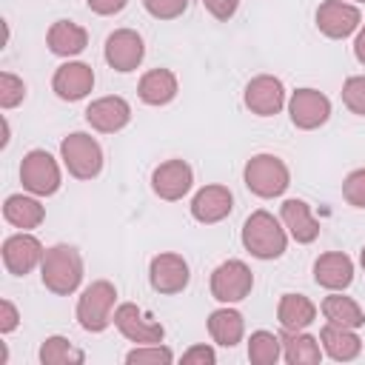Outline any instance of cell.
I'll return each instance as SVG.
<instances>
[{
    "instance_id": "obj_1",
    "label": "cell",
    "mask_w": 365,
    "mask_h": 365,
    "mask_svg": "<svg viewBox=\"0 0 365 365\" xmlns=\"http://www.w3.org/2000/svg\"><path fill=\"white\" fill-rule=\"evenodd\" d=\"M40 279L43 285L57 294V297H68L77 291V285L83 282V257L74 245H51L43 254L40 262Z\"/></svg>"
},
{
    "instance_id": "obj_2",
    "label": "cell",
    "mask_w": 365,
    "mask_h": 365,
    "mask_svg": "<svg viewBox=\"0 0 365 365\" xmlns=\"http://www.w3.org/2000/svg\"><path fill=\"white\" fill-rule=\"evenodd\" d=\"M242 245L257 259H277L285 254L288 237H285L282 222L271 211L259 208V211L248 214V220L242 225Z\"/></svg>"
},
{
    "instance_id": "obj_3",
    "label": "cell",
    "mask_w": 365,
    "mask_h": 365,
    "mask_svg": "<svg viewBox=\"0 0 365 365\" xmlns=\"http://www.w3.org/2000/svg\"><path fill=\"white\" fill-rule=\"evenodd\" d=\"M114 302H117V288L108 279H94L91 285H86L80 299H77V322H80V328L91 331V334L106 331L114 322V317H111Z\"/></svg>"
},
{
    "instance_id": "obj_4",
    "label": "cell",
    "mask_w": 365,
    "mask_h": 365,
    "mask_svg": "<svg viewBox=\"0 0 365 365\" xmlns=\"http://www.w3.org/2000/svg\"><path fill=\"white\" fill-rule=\"evenodd\" d=\"M242 180H245V188H248L251 194L262 197V200L279 197V194L291 185L288 165H285L277 154H254V157L245 163Z\"/></svg>"
},
{
    "instance_id": "obj_5",
    "label": "cell",
    "mask_w": 365,
    "mask_h": 365,
    "mask_svg": "<svg viewBox=\"0 0 365 365\" xmlns=\"http://www.w3.org/2000/svg\"><path fill=\"white\" fill-rule=\"evenodd\" d=\"M60 157H63V165L68 168V174L77 177V180H94L103 168L100 143L91 134H83V131H74V134L63 137Z\"/></svg>"
},
{
    "instance_id": "obj_6",
    "label": "cell",
    "mask_w": 365,
    "mask_h": 365,
    "mask_svg": "<svg viewBox=\"0 0 365 365\" xmlns=\"http://www.w3.org/2000/svg\"><path fill=\"white\" fill-rule=\"evenodd\" d=\"M251 288H254V274L242 259H225L211 271V297L222 305L245 299Z\"/></svg>"
},
{
    "instance_id": "obj_7",
    "label": "cell",
    "mask_w": 365,
    "mask_h": 365,
    "mask_svg": "<svg viewBox=\"0 0 365 365\" xmlns=\"http://www.w3.org/2000/svg\"><path fill=\"white\" fill-rule=\"evenodd\" d=\"M20 182H23L26 191H31L37 197L57 194V188H60V165H57V160L43 148L29 151L23 157V163H20Z\"/></svg>"
},
{
    "instance_id": "obj_8",
    "label": "cell",
    "mask_w": 365,
    "mask_h": 365,
    "mask_svg": "<svg viewBox=\"0 0 365 365\" xmlns=\"http://www.w3.org/2000/svg\"><path fill=\"white\" fill-rule=\"evenodd\" d=\"M291 123L302 131H314L331 117V100L317 88H297L288 100Z\"/></svg>"
},
{
    "instance_id": "obj_9",
    "label": "cell",
    "mask_w": 365,
    "mask_h": 365,
    "mask_svg": "<svg viewBox=\"0 0 365 365\" xmlns=\"http://www.w3.org/2000/svg\"><path fill=\"white\" fill-rule=\"evenodd\" d=\"M103 57L106 63L114 68V71H134L143 57H145V46H143V37L134 31V29H117L106 37V48H103Z\"/></svg>"
},
{
    "instance_id": "obj_10",
    "label": "cell",
    "mask_w": 365,
    "mask_h": 365,
    "mask_svg": "<svg viewBox=\"0 0 365 365\" xmlns=\"http://www.w3.org/2000/svg\"><path fill=\"white\" fill-rule=\"evenodd\" d=\"M114 325L117 331L134 342V345H151V342H163L165 336V328L154 319H148L134 302H123L114 308Z\"/></svg>"
},
{
    "instance_id": "obj_11",
    "label": "cell",
    "mask_w": 365,
    "mask_h": 365,
    "mask_svg": "<svg viewBox=\"0 0 365 365\" xmlns=\"http://www.w3.org/2000/svg\"><path fill=\"white\" fill-rule=\"evenodd\" d=\"M359 23H362L359 9L345 0H325L317 9V29L331 40H342V37L354 34L359 29Z\"/></svg>"
},
{
    "instance_id": "obj_12",
    "label": "cell",
    "mask_w": 365,
    "mask_h": 365,
    "mask_svg": "<svg viewBox=\"0 0 365 365\" xmlns=\"http://www.w3.org/2000/svg\"><path fill=\"white\" fill-rule=\"evenodd\" d=\"M191 279V271H188V262L180 257V254H157L148 265V282L157 294H180Z\"/></svg>"
},
{
    "instance_id": "obj_13",
    "label": "cell",
    "mask_w": 365,
    "mask_h": 365,
    "mask_svg": "<svg viewBox=\"0 0 365 365\" xmlns=\"http://www.w3.org/2000/svg\"><path fill=\"white\" fill-rule=\"evenodd\" d=\"M43 245L37 237H31L29 231H20V234H11L6 242H3V265L9 274L14 277H26L31 268H37L43 262Z\"/></svg>"
},
{
    "instance_id": "obj_14",
    "label": "cell",
    "mask_w": 365,
    "mask_h": 365,
    "mask_svg": "<svg viewBox=\"0 0 365 365\" xmlns=\"http://www.w3.org/2000/svg\"><path fill=\"white\" fill-rule=\"evenodd\" d=\"M245 106L257 117H274L285 106L282 80L274 74H259L245 86Z\"/></svg>"
},
{
    "instance_id": "obj_15",
    "label": "cell",
    "mask_w": 365,
    "mask_h": 365,
    "mask_svg": "<svg viewBox=\"0 0 365 365\" xmlns=\"http://www.w3.org/2000/svg\"><path fill=\"white\" fill-rule=\"evenodd\" d=\"M191 182H194V171L185 160H165L163 165L154 168L151 174V188L160 200H182L188 191H191Z\"/></svg>"
},
{
    "instance_id": "obj_16",
    "label": "cell",
    "mask_w": 365,
    "mask_h": 365,
    "mask_svg": "<svg viewBox=\"0 0 365 365\" xmlns=\"http://www.w3.org/2000/svg\"><path fill=\"white\" fill-rule=\"evenodd\" d=\"M51 88H54V94H57L60 100H68V103L83 100V97L94 88V71H91V66H86V63L68 60V63H63V66L54 71Z\"/></svg>"
},
{
    "instance_id": "obj_17",
    "label": "cell",
    "mask_w": 365,
    "mask_h": 365,
    "mask_svg": "<svg viewBox=\"0 0 365 365\" xmlns=\"http://www.w3.org/2000/svg\"><path fill=\"white\" fill-rule=\"evenodd\" d=\"M128 120H131V106L123 97H114V94L100 97L86 108V123L94 131H103V134H114V131L125 128Z\"/></svg>"
},
{
    "instance_id": "obj_18",
    "label": "cell",
    "mask_w": 365,
    "mask_h": 365,
    "mask_svg": "<svg viewBox=\"0 0 365 365\" xmlns=\"http://www.w3.org/2000/svg\"><path fill=\"white\" fill-rule=\"evenodd\" d=\"M231 208H234V194L225 185H202L191 200V217L205 225L225 220Z\"/></svg>"
},
{
    "instance_id": "obj_19",
    "label": "cell",
    "mask_w": 365,
    "mask_h": 365,
    "mask_svg": "<svg viewBox=\"0 0 365 365\" xmlns=\"http://www.w3.org/2000/svg\"><path fill=\"white\" fill-rule=\"evenodd\" d=\"M354 279V262L348 254L342 251H328V254H319L317 262H314V282L328 288V291H342L348 288Z\"/></svg>"
},
{
    "instance_id": "obj_20",
    "label": "cell",
    "mask_w": 365,
    "mask_h": 365,
    "mask_svg": "<svg viewBox=\"0 0 365 365\" xmlns=\"http://www.w3.org/2000/svg\"><path fill=\"white\" fill-rule=\"evenodd\" d=\"M279 220L288 228V234L302 245H308L319 237V222L314 220L311 205L305 200H285L279 208Z\"/></svg>"
},
{
    "instance_id": "obj_21",
    "label": "cell",
    "mask_w": 365,
    "mask_h": 365,
    "mask_svg": "<svg viewBox=\"0 0 365 365\" xmlns=\"http://www.w3.org/2000/svg\"><path fill=\"white\" fill-rule=\"evenodd\" d=\"M319 342H322V351L336 362H351L362 351V339L354 334V328H342V325H334V322L322 325Z\"/></svg>"
},
{
    "instance_id": "obj_22",
    "label": "cell",
    "mask_w": 365,
    "mask_h": 365,
    "mask_svg": "<svg viewBox=\"0 0 365 365\" xmlns=\"http://www.w3.org/2000/svg\"><path fill=\"white\" fill-rule=\"evenodd\" d=\"M46 43L51 48V54L57 57H74L80 54L86 46H88V31L71 20H57L51 23L48 34H46Z\"/></svg>"
},
{
    "instance_id": "obj_23",
    "label": "cell",
    "mask_w": 365,
    "mask_h": 365,
    "mask_svg": "<svg viewBox=\"0 0 365 365\" xmlns=\"http://www.w3.org/2000/svg\"><path fill=\"white\" fill-rule=\"evenodd\" d=\"M137 94L148 106H165V103H171L177 97V77H174V71H168V68H151V71H145L140 77Z\"/></svg>"
},
{
    "instance_id": "obj_24",
    "label": "cell",
    "mask_w": 365,
    "mask_h": 365,
    "mask_svg": "<svg viewBox=\"0 0 365 365\" xmlns=\"http://www.w3.org/2000/svg\"><path fill=\"white\" fill-rule=\"evenodd\" d=\"M277 319L285 331H305L317 319V305L305 294H282L277 305Z\"/></svg>"
},
{
    "instance_id": "obj_25",
    "label": "cell",
    "mask_w": 365,
    "mask_h": 365,
    "mask_svg": "<svg viewBox=\"0 0 365 365\" xmlns=\"http://www.w3.org/2000/svg\"><path fill=\"white\" fill-rule=\"evenodd\" d=\"M3 217H6V222H11V225L20 228V231H31V228H37V225L46 220V208H43L40 200H34V197L11 194V197H6V202H3Z\"/></svg>"
},
{
    "instance_id": "obj_26",
    "label": "cell",
    "mask_w": 365,
    "mask_h": 365,
    "mask_svg": "<svg viewBox=\"0 0 365 365\" xmlns=\"http://www.w3.org/2000/svg\"><path fill=\"white\" fill-rule=\"evenodd\" d=\"M208 334H211V339H214L217 345L234 348V345L242 339V334H245V319H242V314L234 311V308H217V311H211V317H208Z\"/></svg>"
},
{
    "instance_id": "obj_27",
    "label": "cell",
    "mask_w": 365,
    "mask_h": 365,
    "mask_svg": "<svg viewBox=\"0 0 365 365\" xmlns=\"http://www.w3.org/2000/svg\"><path fill=\"white\" fill-rule=\"evenodd\" d=\"M282 356L288 365H317L322 359L319 339L302 331H285L282 336Z\"/></svg>"
},
{
    "instance_id": "obj_28",
    "label": "cell",
    "mask_w": 365,
    "mask_h": 365,
    "mask_svg": "<svg viewBox=\"0 0 365 365\" xmlns=\"http://www.w3.org/2000/svg\"><path fill=\"white\" fill-rule=\"evenodd\" d=\"M322 317L334 325H342V328H362L365 325V314L359 308L356 299L351 297H342V294H331L322 299Z\"/></svg>"
},
{
    "instance_id": "obj_29",
    "label": "cell",
    "mask_w": 365,
    "mask_h": 365,
    "mask_svg": "<svg viewBox=\"0 0 365 365\" xmlns=\"http://www.w3.org/2000/svg\"><path fill=\"white\" fill-rule=\"evenodd\" d=\"M282 354V339L271 331H254L248 339V359L254 365H274Z\"/></svg>"
},
{
    "instance_id": "obj_30",
    "label": "cell",
    "mask_w": 365,
    "mask_h": 365,
    "mask_svg": "<svg viewBox=\"0 0 365 365\" xmlns=\"http://www.w3.org/2000/svg\"><path fill=\"white\" fill-rule=\"evenodd\" d=\"M86 356L83 351L71 348L66 336H48L40 345V362L43 365H80Z\"/></svg>"
},
{
    "instance_id": "obj_31",
    "label": "cell",
    "mask_w": 365,
    "mask_h": 365,
    "mask_svg": "<svg viewBox=\"0 0 365 365\" xmlns=\"http://www.w3.org/2000/svg\"><path fill=\"white\" fill-rule=\"evenodd\" d=\"M125 362L128 365H168L174 362V354L160 345V342H151V345H137L125 354Z\"/></svg>"
},
{
    "instance_id": "obj_32",
    "label": "cell",
    "mask_w": 365,
    "mask_h": 365,
    "mask_svg": "<svg viewBox=\"0 0 365 365\" xmlns=\"http://www.w3.org/2000/svg\"><path fill=\"white\" fill-rule=\"evenodd\" d=\"M342 103L348 106V111L365 117V74H354L345 80L342 86Z\"/></svg>"
},
{
    "instance_id": "obj_33",
    "label": "cell",
    "mask_w": 365,
    "mask_h": 365,
    "mask_svg": "<svg viewBox=\"0 0 365 365\" xmlns=\"http://www.w3.org/2000/svg\"><path fill=\"white\" fill-rule=\"evenodd\" d=\"M23 97H26V83L20 77H14L11 71H3L0 74V106L14 108L23 103Z\"/></svg>"
},
{
    "instance_id": "obj_34",
    "label": "cell",
    "mask_w": 365,
    "mask_h": 365,
    "mask_svg": "<svg viewBox=\"0 0 365 365\" xmlns=\"http://www.w3.org/2000/svg\"><path fill=\"white\" fill-rule=\"evenodd\" d=\"M342 197L354 208H365V168H356L342 182Z\"/></svg>"
},
{
    "instance_id": "obj_35",
    "label": "cell",
    "mask_w": 365,
    "mask_h": 365,
    "mask_svg": "<svg viewBox=\"0 0 365 365\" xmlns=\"http://www.w3.org/2000/svg\"><path fill=\"white\" fill-rule=\"evenodd\" d=\"M143 6L157 20H174L188 9V0H143Z\"/></svg>"
},
{
    "instance_id": "obj_36",
    "label": "cell",
    "mask_w": 365,
    "mask_h": 365,
    "mask_svg": "<svg viewBox=\"0 0 365 365\" xmlns=\"http://www.w3.org/2000/svg\"><path fill=\"white\" fill-rule=\"evenodd\" d=\"M182 362L185 365H214L217 362V354H214L211 345H191L182 354Z\"/></svg>"
},
{
    "instance_id": "obj_37",
    "label": "cell",
    "mask_w": 365,
    "mask_h": 365,
    "mask_svg": "<svg viewBox=\"0 0 365 365\" xmlns=\"http://www.w3.org/2000/svg\"><path fill=\"white\" fill-rule=\"evenodd\" d=\"M20 325V314L9 299H0V334H9Z\"/></svg>"
},
{
    "instance_id": "obj_38",
    "label": "cell",
    "mask_w": 365,
    "mask_h": 365,
    "mask_svg": "<svg viewBox=\"0 0 365 365\" xmlns=\"http://www.w3.org/2000/svg\"><path fill=\"white\" fill-rule=\"evenodd\" d=\"M202 6H205L217 20H228V17H234L240 0H202Z\"/></svg>"
},
{
    "instance_id": "obj_39",
    "label": "cell",
    "mask_w": 365,
    "mask_h": 365,
    "mask_svg": "<svg viewBox=\"0 0 365 365\" xmlns=\"http://www.w3.org/2000/svg\"><path fill=\"white\" fill-rule=\"evenodd\" d=\"M86 3H88V9H91L94 14H103V17H108V14H117V11H123L128 0H86Z\"/></svg>"
},
{
    "instance_id": "obj_40",
    "label": "cell",
    "mask_w": 365,
    "mask_h": 365,
    "mask_svg": "<svg viewBox=\"0 0 365 365\" xmlns=\"http://www.w3.org/2000/svg\"><path fill=\"white\" fill-rule=\"evenodd\" d=\"M354 57L365 66V23H362V29H359V34H356V40H354Z\"/></svg>"
},
{
    "instance_id": "obj_41",
    "label": "cell",
    "mask_w": 365,
    "mask_h": 365,
    "mask_svg": "<svg viewBox=\"0 0 365 365\" xmlns=\"http://www.w3.org/2000/svg\"><path fill=\"white\" fill-rule=\"evenodd\" d=\"M359 262H362V271H365V245H362V254H359Z\"/></svg>"
},
{
    "instance_id": "obj_42",
    "label": "cell",
    "mask_w": 365,
    "mask_h": 365,
    "mask_svg": "<svg viewBox=\"0 0 365 365\" xmlns=\"http://www.w3.org/2000/svg\"><path fill=\"white\" fill-rule=\"evenodd\" d=\"M356 3H365V0H356Z\"/></svg>"
}]
</instances>
